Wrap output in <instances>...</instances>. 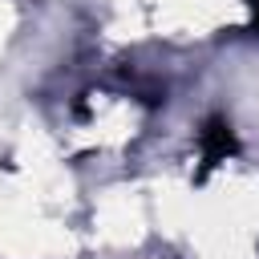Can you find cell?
I'll return each instance as SVG.
<instances>
[{
	"mask_svg": "<svg viewBox=\"0 0 259 259\" xmlns=\"http://www.w3.org/2000/svg\"><path fill=\"white\" fill-rule=\"evenodd\" d=\"M198 146H202V166L210 170V166H219V162H227L235 150H239V142H235V130L223 121V117H210L206 125H202V134H198Z\"/></svg>",
	"mask_w": 259,
	"mask_h": 259,
	"instance_id": "6da1fadb",
	"label": "cell"
},
{
	"mask_svg": "<svg viewBox=\"0 0 259 259\" xmlns=\"http://www.w3.org/2000/svg\"><path fill=\"white\" fill-rule=\"evenodd\" d=\"M251 4V12H255V24H259V0H247Z\"/></svg>",
	"mask_w": 259,
	"mask_h": 259,
	"instance_id": "7a4b0ae2",
	"label": "cell"
}]
</instances>
